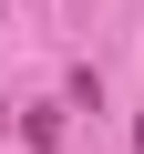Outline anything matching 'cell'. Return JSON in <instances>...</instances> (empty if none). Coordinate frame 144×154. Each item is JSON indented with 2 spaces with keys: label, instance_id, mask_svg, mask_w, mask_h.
<instances>
[{
  "label": "cell",
  "instance_id": "1",
  "mask_svg": "<svg viewBox=\"0 0 144 154\" xmlns=\"http://www.w3.org/2000/svg\"><path fill=\"white\" fill-rule=\"evenodd\" d=\"M21 144H31V154H62V103H31V113H21Z\"/></svg>",
  "mask_w": 144,
  "mask_h": 154
},
{
  "label": "cell",
  "instance_id": "2",
  "mask_svg": "<svg viewBox=\"0 0 144 154\" xmlns=\"http://www.w3.org/2000/svg\"><path fill=\"white\" fill-rule=\"evenodd\" d=\"M0 134H11V93H0Z\"/></svg>",
  "mask_w": 144,
  "mask_h": 154
},
{
  "label": "cell",
  "instance_id": "3",
  "mask_svg": "<svg viewBox=\"0 0 144 154\" xmlns=\"http://www.w3.org/2000/svg\"><path fill=\"white\" fill-rule=\"evenodd\" d=\"M134 154H144V113H134Z\"/></svg>",
  "mask_w": 144,
  "mask_h": 154
}]
</instances>
